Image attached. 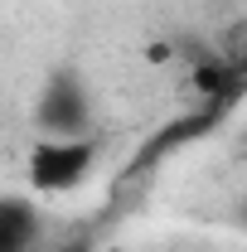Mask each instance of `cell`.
Returning <instances> with one entry per match:
<instances>
[{
	"instance_id": "obj_1",
	"label": "cell",
	"mask_w": 247,
	"mask_h": 252,
	"mask_svg": "<svg viewBox=\"0 0 247 252\" xmlns=\"http://www.w3.org/2000/svg\"><path fill=\"white\" fill-rule=\"evenodd\" d=\"M97 156H102L97 131H88V136H34L25 180L34 194H73L97 170Z\"/></svg>"
},
{
	"instance_id": "obj_2",
	"label": "cell",
	"mask_w": 247,
	"mask_h": 252,
	"mask_svg": "<svg viewBox=\"0 0 247 252\" xmlns=\"http://www.w3.org/2000/svg\"><path fill=\"white\" fill-rule=\"evenodd\" d=\"M34 131L39 136H88L93 131V97L78 73H54L34 107Z\"/></svg>"
},
{
	"instance_id": "obj_3",
	"label": "cell",
	"mask_w": 247,
	"mask_h": 252,
	"mask_svg": "<svg viewBox=\"0 0 247 252\" xmlns=\"http://www.w3.org/2000/svg\"><path fill=\"white\" fill-rule=\"evenodd\" d=\"M39 238V214L34 204L0 199V252H30Z\"/></svg>"
},
{
	"instance_id": "obj_4",
	"label": "cell",
	"mask_w": 247,
	"mask_h": 252,
	"mask_svg": "<svg viewBox=\"0 0 247 252\" xmlns=\"http://www.w3.org/2000/svg\"><path fill=\"white\" fill-rule=\"evenodd\" d=\"M146 63H170V44H165V39L146 44Z\"/></svg>"
},
{
	"instance_id": "obj_5",
	"label": "cell",
	"mask_w": 247,
	"mask_h": 252,
	"mask_svg": "<svg viewBox=\"0 0 247 252\" xmlns=\"http://www.w3.org/2000/svg\"><path fill=\"white\" fill-rule=\"evenodd\" d=\"M243 228H247V204H243Z\"/></svg>"
},
{
	"instance_id": "obj_6",
	"label": "cell",
	"mask_w": 247,
	"mask_h": 252,
	"mask_svg": "<svg viewBox=\"0 0 247 252\" xmlns=\"http://www.w3.org/2000/svg\"><path fill=\"white\" fill-rule=\"evenodd\" d=\"M107 252H122V248H107Z\"/></svg>"
}]
</instances>
